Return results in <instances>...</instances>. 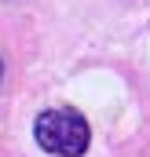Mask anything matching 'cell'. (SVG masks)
Segmentation results:
<instances>
[{
  "label": "cell",
  "instance_id": "1",
  "mask_svg": "<svg viewBox=\"0 0 150 157\" xmlns=\"http://www.w3.org/2000/svg\"><path fill=\"white\" fill-rule=\"evenodd\" d=\"M33 132H37L40 150H48L55 157H81L92 139L88 121L77 110H44L33 124Z\"/></svg>",
  "mask_w": 150,
  "mask_h": 157
},
{
  "label": "cell",
  "instance_id": "2",
  "mask_svg": "<svg viewBox=\"0 0 150 157\" xmlns=\"http://www.w3.org/2000/svg\"><path fill=\"white\" fill-rule=\"evenodd\" d=\"M0 73H4V62H0Z\"/></svg>",
  "mask_w": 150,
  "mask_h": 157
}]
</instances>
